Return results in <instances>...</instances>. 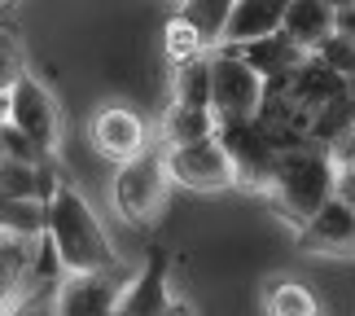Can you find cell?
I'll list each match as a JSON object with an SVG mask.
<instances>
[{"label": "cell", "instance_id": "cell-1", "mask_svg": "<svg viewBox=\"0 0 355 316\" xmlns=\"http://www.w3.org/2000/svg\"><path fill=\"white\" fill-rule=\"evenodd\" d=\"M338 189V149L324 141H298L281 149L277 176L268 185V202L285 224H307Z\"/></svg>", "mask_w": 355, "mask_h": 316}, {"label": "cell", "instance_id": "cell-2", "mask_svg": "<svg viewBox=\"0 0 355 316\" xmlns=\"http://www.w3.org/2000/svg\"><path fill=\"white\" fill-rule=\"evenodd\" d=\"M44 233L53 238L62 255L66 272H101V268H119V251L105 238L101 219L92 215V207L84 202V194L66 181H58V189L44 198Z\"/></svg>", "mask_w": 355, "mask_h": 316}, {"label": "cell", "instance_id": "cell-3", "mask_svg": "<svg viewBox=\"0 0 355 316\" xmlns=\"http://www.w3.org/2000/svg\"><path fill=\"white\" fill-rule=\"evenodd\" d=\"M167 185H171V172H167V154H162V149L145 145L141 154L114 163L110 198H114L119 219H128L132 228L158 224L162 207H167Z\"/></svg>", "mask_w": 355, "mask_h": 316}, {"label": "cell", "instance_id": "cell-4", "mask_svg": "<svg viewBox=\"0 0 355 316\" xmlns=\"http://www.w3.org/2000/svg\"><path fill=\"white\" fill-rule=\"evenodd\" d=\"M263 92H268V79L233 44H220V53H211V106L220 123L254 119L259 106H263Z\"/></svg>", "mask_w": 355, "mask_h": 316}, {"label": "cell", "instance_id": "cell-5", "mask_svg": "<svg viewBox=\"0 0 355 316\" xmlns=\"http://www.w3.org/2000/svg\"><path fill=\"white\" fill-rule=\"evenodd\" d=\"M233 158V172H237V185L250 189V194H268L272 176H277V158H281V145L268 136V128L259 119H233V123H220L215 132Z\"/></svg>", "mask_w": 355, "mask_h": 316}, {"label": "cell", "instance_id": "cell-6", "mask_svg": "<svg viewBox=\"0 0 355 316\" xmlns=\"http://www.w3.org/2000/svg\"><path fill=\"white\" fill-rule=\"evenodd\" d=\"M167 172L171 185H184L193 194H220V189L237 185L233 158L220 136H202V141H184V145H167Z\"/></svg>", "mask_w": 355, "mask_h": 316}, {"label": "cell", "instance_id": "cell-7", "mask_svg": "<svg viewBox=\"0 0 355 316\" xmlns=\"http://www.w3.org/2000/svg\"><path fill=\"white\" fill-rule=\"evenodd\" d=\"M5 119H9L18 132L31 136V141L44 149V154L58 158V149H62V106H58V97L49 92V84H40L31 71H26L18 84L9 88V97H5Z\"/></svg>", "mask_w": 355, "mask_h": 316}, {"label": "cell", "instance_id": "cell-8", "mask_svg": "<svg viewBox=\"0 0 355 316\" xmlns=\"http://www.w3.org/2000/svg\"><path fill=\"white\" fill-rule=\"evenodd\" d=\"M132 277H123L119 268H101V272H66V281L53 294V308L62 316H105L119 312V299L128 290Z\"/></svg>", "mask_w": 355, "mask_h": 316}, {"label": "cell", "instance_id": "cell-9", "mask_svg": "<svg viewBox=\"0 0 355 316\" xmlns=\"http://www.w3.org/2000/svg\"><path fill=\"white\" fill-rule=\"evenodd\" d=\"M294 233H298V251H307V255L355 259V202L334 194L307 224H298Z\"/></svg>", "mask_w": 355, "mask_h": 316}, {"label": "cell", "instance_id": "cell-10", "mask_svg": "<svg viewBox=\"0 0 355 316\" xmlns=\"http://www.w3.org/2000/svg\"><path fill=\"white\" fill-rule=\"evenodd\" d=\"M88 136H92V149H97L101 158L123 163V158L141 154V149L149 145V123H145L141 110L114 101V106H101L97 115H92Z\"/></svg>", "mask_w": 355, "mask_h": 316}, {"label": "cell", "instance_id": "cell-11", "mask_svg": "<svg viewBox=\"0 0 355 316\" xmlns=\"http://www.w3.org/2000/svg\"><path fill=\"white\" fill-rule=\"evenodd\" d=\"M180 308L171 299V255L162 251V246H154V251L145 255L141 272L128 281V290H123L119 299V312L123 316H158V312H171Z\"/></svg>", "mask_w": 355, "mask_h": 316}, {"label": "cell", "instance_id": "cell-12", "mask_svg": "<svg viewBox=\"0 0 355 316\" xmlns=\"http://www.w3.org/2000/svg\"><path fill=\"white\" fill-rule=\"evenodd\" d=\"M35 242L40 233H0V312L22 303L35 264Z\"/></svg>", "mask_w": 355, "mask_h": 316}, {"label": "cell", "instance_id": "cell-13", "mask_svg": "<svg viewBox=\"0 0 355 316\" xmlns=\"http://www.w3.org/2000/svg\"><path fill=\"white\" fill-rule=\"evenodd\" d=\"M285 88H290V97L298 101V106H307L311 115H316L320 106H329V101H338L343 92H351V84L343 75L334 71L329 62H320L316 53H307L303 62H298V71L285 79Z\"/></svg>", "mask_w": 355, "mask_h": 316}, {"label": "cell", "instance_id": "cell-14", "mask_svg": "<svg viewBox=\"0 0 355 316\" xmlns=\"http://www.w3.org/2000/svg\"><path fill=\"white\" fill-rule=\"evenodd\" d=\"M245 62L254 66L263 79H290L298 71V62L307 58V49L298 44L294 35L285 31H272V35H259V40H245V44H233Z\"/></svg>", "mask_w": 355, "mask_h": 316}, {"label": "cell", "instance_id": "cell-15", "mask_svg": "<svg viewBox=\"0 0 355 316\" xmlns=\"http://www.w3.org/2000/svg\"><path fill=\"white\" fill-rule=\"evenodd\" d=\"M285 9H290V0H237L224 26V44H245V40L281 31Z\"/></svg>", "mask_w": 355, "mask_h": 316}, {"label": "cell", "instance_id": "cell-16", "mask_svg": "<svg viewBox=\"0 0 355 316\" xmlns=\"http://www.w3.org/2000/svg\"><path fill=\"white\" fill-rule=\"evenodd\" d=\"M281 31L294 35L298 44L311 53L324 35H334V5H329V0H290Z\"/></svg>", "mask_w": 355, "mask_h": 316}, {"label": "cell", "instance_id": "cell-17", "mask_svg": "<svg viewBox=\"0 0 355 316\" xmlns=\"http://www.w3.org/2000/svg\"><path fill=\"white\" fill-rule=\"evenodd\" d=\"M220 132V115L211 106H180L171 101L167 119H162V141L167 145H184V141H202V136Z\"/></svg>", "mask_w": 355, "mask_h": 316}, {"label": "cell", "instance_id": "cell-18", "mask_svg": "<svg viewBox=\"0 0 355 316\" xmlns=\"http://www.w3.org/2000/svg\"><path fill=\"white\" fill-rule=\"evenodd\" d=\"M171 101H180V106H211V53H202V58L175 66Z\"/></svg>", "mask_w": 355, "mask_h": 316}, {"label": "cell", "instance_id": "cell-19", "mask_svg": "<svg viewBox=\"0 0 355 316\" xmlns=\"http://www.w3.org/2000/svg\"><path fill=\"white\" fill-rule=\"evenodd\" d=\"M263 308L272 316H316L320 312V299L307 290L303 281H294V277H277L268 285V294H263Z\"/></svg>", "mask_w": 355, "mask_h": 316}, {"label": "cell", "instance_id": "cell-20", "mask_svg": "<svg viewBox=\"0 0 355 316\" xmlns=\"http://www.w3.org/2000/svg\"><path fill=\"white\" fill-rule=\"evenodd\" d=\"M237 0H184L175 13H184L189 22L198 26V35L207 40V49H220L224 44V26H228V13H233Z\"/></svg>", "mask_w": 355, "mask_h": 316}, {"label": "cell", "instance_id": "cell-21", "mask_svg": "<svg viewBox=\"0 0 355 316\" xmlns=\"http://www.w3.org/2000/svg\"><path fill=\"white\" fill-rule=\"evenodd\" d=\"M162 49H167V62L180 66V62H193L207 53V40L198 35V26L184 18V13H171L167 26H162Z\"/></svg>", "mask_w": 355, "mask_h": 316}, {"label": "cell", "instance_id": "cell-22", "mask_svg": "<svg viewBox=\"0 0 355 316\" xmlns=\"http://www.w3.org/2000/svg\"><path fill=\"white\" fill-rule=\"evenodd\" d=\"M26 75V49H22V35L18 26H5L0 22V97H9V88Z\"/></svg>", "mask_w": 355, "mask_h": 316}, {"label": "cell", "instance_id": "cell-23", "mask_svg": "<svg viewBox=\"0 0 355 316\" xmlns=\"http://www.w3.org/2000/svg\"><path fill=\"white\" fill-rule=\"evenodd\" d=\"M311 53H316L320 62H329L334 71L355 88V40H351V35H338V31H334V35H324Z\"/></svg>", "mask_w": 355, "mask_h": 316}, {"label": "cell", "instance_id": "cell-24", "mask_svg": "<svg viewBox=\"0 0 355 316\" xmlns=\"http://www.w3.org/2000/svg\"><path fill=\"white\" fill-rule=\"evenodd\" d=\"M338 172H343L347 181H355V136H347L343 149H338Z\"/></svg>", "mask_w": 355, "mask_h": 316}, {"label": "cell", "instance_id": "cell-25", "mask_svg": "<svg viewBox=\"0 0 355 316\" xmlns=\"http://www.w3.org/2000/svg\"><path fill=\"white\" fill-rule=\"evenodd\" d=\"M334 31H338V35H351V40H355V5H343V9H334Z\"/></svg>", "mask_w": 355, "mask_h": 316}, {"label": "cell", "instance_id": "cell-26", "mask_svg": "<svg viewBox=\"0 0 355 316\" xmlns=\"http://www.w3.org/2000/svg\"><path fill=\"white\" fill-rule=\"evenodd\" d=\"M329 5H334V9H343V5H355V0H329Z\"/></svg>", "mask_w": 355, "mask_h": 316}, {"label": "cell", "instance_id": "cell-27", "mask_svg": "<svg viewBox=\"0 0 355 316\" xmlns=\"http://www.w3.org/2000/svg\"><path fill=\"white\" fill-rule=\"evenodd\" d=\"M0 119H5V97H0Z\"/></svg>", "mask_w": 355, "mask_h": 316}]
</instances>
